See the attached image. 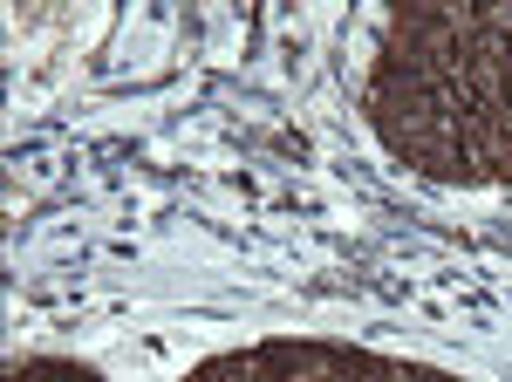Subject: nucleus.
I'll list each match as a JSON object with an SVG mask.
<instances>
[{
	"label": "nucleus",
	"mask_w": 512,
	"mask_h": 382,
	"mask_svg": "<svg viewBox=\"0 0 512 382\" xmlns=\"http://www.w3.org/2000/svg\"><path fill=\"white\" fill-rule=\"evenodd\" d=\"M7 382H103V376L82 362H21V369H7Z\"/></svg>",
	"instance_id": "7ed1b4c3"
},
{
	"label": "nucleus",
	"mask_w": 512,
	"mask_h": 382,
	"mask_svg": "<svg viewBox=\"0 0 512 382\" xmlns=\"http://www.w3.org/2000/svg\"><path fill=\"white\" fill-rule=\"evenodd\" d=\"M390 355L342 342H260L253 348V382H376Z\"/></svg>",
	"instance_id": "f03ea898"
},
{
	"label": "nucleus",
	"mask_w": 512,
	"mask_h": 382,
	"mask_svg": "<svg viewBox=\"0 0 512 382\" xmlns=\"http://www.w3.org/2000/svg\"><path fill=\"white\" fill-rule=\"evenodd\" d=\"M362 110L376 123L383 151L403 157L410 171H424L437 185H472V157H465V130H458L465 110L424 69H410L396 55H376L369 89H362Z\"/></svg>",
	"instance_id": "f257e3e1"
}]
</instances>
